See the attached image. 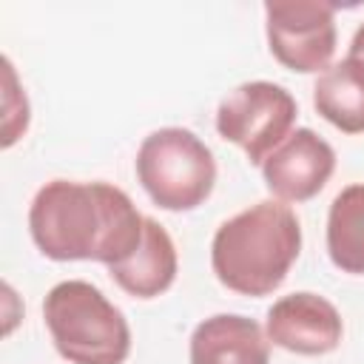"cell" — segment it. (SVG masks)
Masks as SVG:
<instances>
[{"mask_svg": "<svg viewBox=\"0 0 364 364\" xmlns=\"http://www.w3.org/2000/svg\"><path fill=\"white\" fill-rule=\"evenodd\" d=\"M34 247L51 262H125L142 242L145 216L108 182H46L28 208Z\"/></svg>", "mask_w": 364, "mask_h": 364, "instance_id": "6da1fadb", "label": "cell"}, {"mask_svg": "<svg viewBox=\"0 0 364 364\" xmlns=\"http://www.w3.org/2000/svg\"><path fill=\"white\" fill-rule=\"evenodd\" d=\"M301 253V225L290 205L262 199L225 219L210 242V267L222 287L262 299L282 287Z\"/></svg>", "mask_w": 364, "mask_h": 364, "instance_id": "7a4b0ae2", "label": "cell"}, {"mask_svg": "<svg viewBox=\"0 0 364 364\" xmlns=\"http://www.w3.org/2000/svg\"><path fill=\"white\" fill-rule=\"evenodd\" d=\"M43 318L68 364H125L131 353V327L122 310L91 282L54 284L43 299Z\"/></svg>", "mask_w": 364, "mask_h": 364, "instance_id": "3957f363", "label": "cell"}, {"mask_svg": "<svg viewBox=\"0 0 364 364\" xmlns=\"http://www.w3.org/2000/svg\"><path fill=\"white\" fill-rule=\"evenodd\" d=\"M136 179L162 210H193L216 185V159L210 148L188 128H156L136 151Z\"/></svg>", "mask_w": 364, "mask_h": 364, "instance_id": "277c9868", "label": "cell"}, {"mask_svg": "<svg viewBox=\"0 0 364 364\" xmlns=\"http://www.w3.org/2000/svg\"><path fill=\"white\" fill-rule=\"evenodd\" d=\"M296 97L276 82L250 80L228 91L216 108V131L222 139L233 142L250 165H259L293 134L296 125Z\"/></svg>", "mask_w": 364, "mask_h": 364, "instance_id": "5b68a950", "label": "cell"}, {"mask_svg": "<svg viewBox=\"0 0 364 364\" xmlns=\"http://www.w3.org/2000/svg\"><path fill=\"white\" fill-rule=\"evenodd\" d=\"M267 48L279 65L296 74H321L336 54V6L324 0L264 3Z\"/></svg>", "mask_w": 364, "mask_h": 364, "instance_id": "8992f818", "label": "cell"}, {"mask_svg": "<svg viewBox=\"0 0 364 364\" xmlns=\"http://www.w3.org/2000/svg\"><path fill=\"white\" fill-rule=\"evenodd\" d=\"M264 336L273 347L296 355H327L341 344L344 321L330 299L299 290L270 304Z\"/></svg>", "mask_w": 364, "mask_h": 364, "instance_id": "52a82bcc", "label": "cell"}, {"mask_svg": "<svg viewBox=\"0 0 364 364\" xmlns=\"http://www.w3.org/2000/svg\"><path fill=\"white\" fill-rule=\"evenodd\" d=\"M333 171L336 151L313 128H296L262 162V179L267 191L284 205H299L321 193Z\"/></svg>", "mask_w": 364, "mask_h": 364, "instance_id": "ba28073f", "label": "cell"}, {"mask_svg": "<svg viewBox=\"0 0 364 364\" xmlns=\"http://www.w3.org/2000/svg\"><path fill=\"white\" fill-rule=\"evenodd\" d=\"M188 358L191 364H270V341L259 321L216 313L193 327Z\"/></svg>", "mask_w": 364, "mask_h": 364, "instance_id": "9c48e42d", "label": "cell"}, {"mask_svg": "<svg viewBox=\"0 0 364 364\" xmlns=\"http://www.w3.org/2000/svg\"><path fill=\"white\" fill-rule=\"evenodd\" d=\"M179 256L171 233L151 216H145V233L139 247L119 264H111L108 273L119 290L134 299H156L176 282Z\"/></svg>", "mask_w": 364, "mask_h": 364, "instance_id": "30bf717a", "label": "cell"}, {"mask_svg": "<svg viewBox=\"0 0 364 364\" xmlns=\"http://www.w3.org/2000/svg\"><path fill=\"white\" fill-rule=\"evenodd\" d=\"M313 105L341 134H364V63L344 57L321 71Z\"/></svg>", "mask_w": 364, "mask_h": 364, "instance_id": "8fae6325", "label": "cell"}, {"mask_svg": "<svg viewBox=\"0 0 364 364\" xmlns=\"http://www.w3.org/2000/svg\"><path fill=\"white\" fill-rule=\"evenodd\" d=\"M327 256L350 276H364V182L336 193L327 210Z\"/></svg>", "mask_w": 364, "mask_h": 364, "instance_id": "7c38bea8", "label": "cell"}, {"mask_svg": "<svg viewBox=\"0 0 364 364\" xmlns=\"http://www.w3.org/2000/svg\"><path fill=\"white\" fill-rule=\"evenodd\" d=\"M28 128V100L17 82L14 65L3 57V148H11Z\"/></svg>", "mask_w": 364, "mask_h": 364, "instance_id": "4fadbf2b", "label": "cell"}, {"mask_svg": "<svg viewBox=\"0 0 364 364\" xmlns=\"http://www.w3.org/2000/svg\"><path fill=\"white\" fill-rule=\"evenodd\" d=\"M347 57L364 63V23L355 28V34H353V40H350V48H347Z\"/></svg>", "mask_w": 364, "mask_h": 364, "instance_id": "5bb4252c", "label": "cell"}]
</instances>
